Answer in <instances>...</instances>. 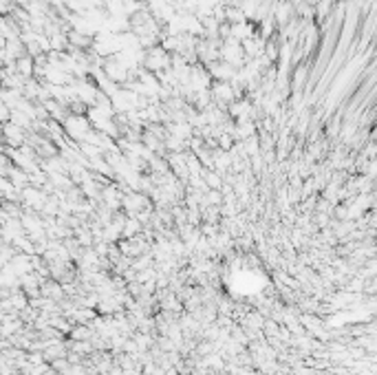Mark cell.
Returning a JSON list of instances; mask_svg holds the SVG:
<instances>
[{
	"mask_svg": "<svg viewBox=\"0 0 377 375\" xmlns=\"http://www.w3.org/2000/svg\"><path fill=\"white\" fill-rule=\"evenodd\" d=\"M73 338H91V331L86 329V327H77V331H73Z\"/></svg>",
	"mask_w": 377,
	"mask_h": 375,
	"instance_id": "1",
	"label": "cell"
}]
</instances>
